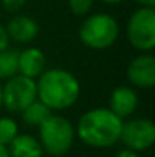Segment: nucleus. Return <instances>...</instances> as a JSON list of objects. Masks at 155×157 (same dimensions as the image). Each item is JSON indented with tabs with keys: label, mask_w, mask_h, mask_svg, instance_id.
Listing matches in <instances>:
<instances>
[{
	"label": "nucleus",
	"mask_w": 155,
	"mask_h": 157,
	"mask_svg": "<svg viewBox=\"0 0 155 157\" xmlns=\"http://www.w3.org/2000/svg\"><path fill=\"white\" fill-rule=\"evenodd\" d=\"M123 119L109 108H93L85 111L75 128L76 136L91 148H108L119 142Z\"/></svg>",
	"instance_id": "1"
},
{
	"label": "nucleus",
	"mask_w": 155,
	"mask_h": 157,
	"mask_svg": "<svg viewBox=\"0 0 155 157\" xmlns=\"http://www.w3.org/2000/svg\"><path fill=\"white\" fill-rule=\"evenodd\" d=\"M37 98L52 111L65 110L76 104L81 95V84L65 69L44 70L37 79Z\"/></svg>",
	"instance_id": "2"
},
{
	"label": "nucleus",
	"mask_w": 155,
	"mask_h": 157,
	"mask_svg": "<svg viewBox=\"0 0 155 157\" xmlns=\"http://www.w3.org/2000/svg\"><path fill=\"white\" fill-rule=\"evenodd\" d=\"M38 128H40L38 142L46 154L52 157H62L73 147L76 137L75 127L64 116L52 113Z\"/></svg>",
	"instance_id": "3"
},
{
	"label": "nucleus",
	"mask_w": 155,
	"mask_h": 157,
	"mask_svg": "<svg viewBox=\"0 0 155 157\" xmlns=\"http://www.w3.org/2000/svg\"><path fill=\"white\" fill-rule=\"evenodd\" d=\"M119 38L117 20L105 12L88 15L79 28V40L90 49L105 51Z\"/></svg>",
	"instance_id": "4"
},
{
	"label": "nucleus",
	"mask_w": 155,
	"mask_h": 157,
	"mask_svg": "<svg viewBox=\"0 0 155 157\" xmlns=\"http://www.w3.org/2000/svg\"><path fill=\"white\" fill-rule=\"evenodd\" d=\"M126 37L131 46L140 52H151L155 48V9L140 6L126 23Z\"/></svg>",
	"instance_id": "5"
},
{
	"label": "nucleus",
	"mask_w": 155,
	"mask_h": 157,
	"mask_svg": "<svg viewBox=\"0 0 155 157\" xmlns=\"http://www.w3.org/2000/svg\"><path fill=\"white\" fill-rule=\"evenodd\" d=\"M37 99V82L32 78L20 73L6 79L2 86V104L12 113H21L29 104Z\"/></svg>",
	"instance_id": "6"
},
{
	"label": "nucleus",
	"mask_w": 155,
	"mask_h": 157,
	"mask_svg": "<svg viewBox=\"0 0 155 157\" xmlns=\"http://www.w3.org/2000/svg\"><path fill=\"white\" fill-rule=\"evenodd\" d=\"M125 148L137 153L149 150L155 142V124L151 119H131L122 124L120 139Z\"/></svg>",
	"instance_id": "7"
},
{
	"label": "nucleus",
	"mask_w": 155,
	"mask_h": 157,
	"mask_svg": "<svg viewBox=\"0 0 155 157\" xmlns=\"http://www.w3.org/2000/svg\"><path fill=\"white\" fill-rule=\"evenodd\" d=\"M128 81L138 89H152L155 86V56L151 52H142L126 69Z\"/></svg>",
	"instance_id": "8"
},
{
	"label": "nucleus",
	"mask_w": 155,
	"mask_h": 157,
	"mask_svg": "<svg viewBox=\"0 0 155 157\" xmlns=\"http://www.w3.org/2000/svg\"><path fill=\"white\" fill-rule=\"evenodd\" d=\"M5 28L9 35V40H14L15 43H23V44L34 41L40 32L38 23L32 17L21 15V14L14 15Z\"/></svg>",
	"instance_id": "9"
},
{
	"label": "nucleus",
	"mask_w": 155,
	"mask_h": 157,
	"mask_svg": "<svg viewBox=\"0 0 155 157\" xmlns=\"http://www.w3.org/2000/svg\"><path fill=\"white\" fill-rule=\"evenodd\" d=\"M138 105V95L134 89L128 86H119L111 92L109 110L120 119L129 117Z\"/></svg>",
	"instance_id": "10"
},
{
	"label": "nucleus",
	"mask_w": 155,
	"mask_h": 157,
	"mask_svg": "<svg viewBox=\"0 0 155 157\" xmlns=\"http://www.w3.org/2000/svg\"><path fill=\"white\" fill-rule=\"evenodd\" d=\"M46 70V55L38 48H26L18 52V73L37 79Z\"/></svg>",
	"instance_id": "11"
},
{
	"label": "nucleus",
	"mask_w": 155,
	"mask_h": 157,
	"mask_svg": "<svg viewBox=\"0 0 155 157\" xmlns=\"http://www.w3.org/2000/svg\"><path fill=\"white\" fill-rule=\"evenodd\" d=\"M11 157H43L44 151L37 137L32 134H17L15 139L8 145Z\"/></svg>",
	"instance_id": "12"
},
{
	"label": "nucleus",
	"mask_w": 155,
	"mask_h": 157,
	"mask_svg": "<svg viewBox=\"0 0 155 157\" xmlns=\"http://www.w3.org/2000/svg\"><path fill=\"white\" fill-rule=\"evenodd\" d=\"M52 113H53V111H52L46 104H43L38 98L21 111L23 121H24L28 125H31V127H40V125L50 116Z\"/></svg>",
	"instance_id": "13"
},
{
	"label": "nucleus",
	"mask_w": 155,
	"mask_h": 157,
	"mask_svg": "<svg viewBox=\"0 0 155 157\" xmlns=\"http://www.w3.org/2000/svg\"><path fill=\"white\" fill-rule=\"evenodd\" d=\"M18 73V51L3 49L0 51V79H9Z\"/></svg>",
	"instance_id": "14"
},
{
	"label": "nucleus",
	"mask_w": 155,
	"mask_h": 157,
	"mask_svg": "<svg viewBox=\"0 0 155 157\" xmlns=\"http://www.w3.org/2000/svg\"><path fill=\"white\" fill-rule=\"evenodd\" d=\"M18 134V124L11 117H0V145L8 147Z\"/></svg>",
	"instance_id": "15"
},
{
	"label": "nucleus",
	"mask_w": 155,
	"mask_h": 157,
	"mask_svg": "<svg viewBox=\"0 0 155 157\" xmlns=\"http://www.w3.org/2000/svg\"><path fill=\"white\" fill-rule=\"evenodd\" d=\"M94 0H68V8L76 15H85L91 11Z\"/></svg>",
	"instance_id": "16"
},
{
	"label": "nucleus",
	"mask_w": 155,
	"mask_h": 157,
	"mask_svg": "<svg viewBox=\"0 0 155 157\" xmlns=\"http://www.w3.org/2000/svg\"><path fill=\"white\" fill-rule=\"evenodd\" d=\"M2 5H3V8H5L8 12L17 14V12L21 11L23 6L26 5V0H2Z\"/></svg>",
	"instance_id": "17"
},
{
	"label": "nucleus",
	"mask_w": 155,
	"mask_h": 157,
	"mask_svg": "<svg viewBox=\"0 0 155 157\" xmlns=\"http://www.w3.org/2000/svg\"><path fill=\"white\" fill-rule=\"evenodd\" d=\"M9 35H8V32H6V28L0 23V51H3V49H6V48H9Z\"/></svg>",
	"instance_id": "18"
},
{
	"label": "nucleus",
	"mask_w": 155,
	"mask_h": 157,
	"mask_svg": "<svg viewBox=\"0 0 155 157\" xmlns=\"http://www.w3.org/2000/svg\"><path fill=\"white\" fill-rule=\"evenodd\" d=\"M116 157H138V153L134 150H129V148H123L116 154Z\"/></svg>",
	"instance_id": "19"
},
{
	"label": "nucleus",
	"mask_w": 155,
	"mask_h": 157,
	"mask_svg": "<svg viewBox=\"0 0 155 157\" xmlns=\"http://www.w3.org/2000/svg\"><path fill=\"white\" fill-rule=\"evenodd\" d=\"M135 3H138L140 6H149V8H154L155 6V0H134Z\"/></svg>",
	"instance_id": "20"
},
{
	"label": "nucleus",
	"mask_w": 155,
	"mask_h": 157,
	"mask_svg": "<svg viewBox=\"0 0 155 157\" xmlns=\"http://www.w3.org/2000/svg\"><path fill=\"white\" fill-rule=\"evenodd\" d=\"M0 157H11L9 156V151H8V147L0 145Z\"/></svg>",
	"instance_id": "21"
},
{
	"label": "nucleus",
	"mask_w": 155,
	"mask_h": 157,
	"mask_svg": "<svg viewBox=\"0 0 155 157\" xmlns=\"http://www.w3.org/2000/svg\"><path fill=\"white\" fill-rule=\"evenodd\" d=\"M103 3H106V5H116V3H120V2H123V0H101Z\"/></svg>",
	"instance_id": "22"
},
{
	"label": "nucleus",
	"mask_w": 155,
	"mask_h": 157,
	"mask_svg": "<svg viewBox=\"0 0 155 157\" xmlns=\"http://www.w3.org/2000/svg\"><path fill=\"white\" fill-rule=\"evenodd\" d=\"M2 105L3 104H2V84H0V107H2Z\"/></svg>",
	"instance_id": "23"
}]
</instances>
